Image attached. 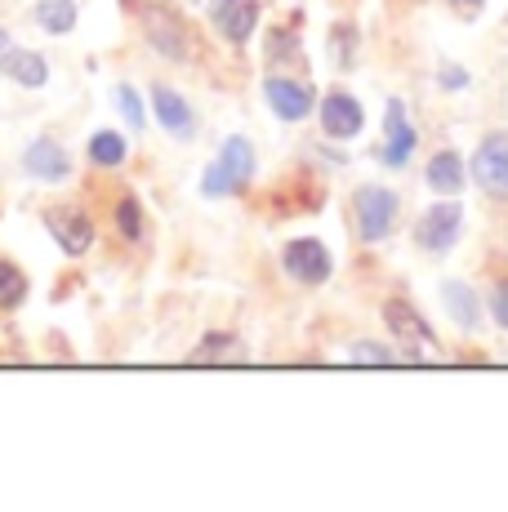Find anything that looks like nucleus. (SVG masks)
Instances as JSON below:
<instances>
[{"label": "nucleus", "mask_w": 508, "mask_h": 512, "mask_svg": "<svg viewBox=\"0 0 508 512\" xmlns=\"http://www.w3.org/2000/svg\"><path fill=\"white\" fill-rule=\"evenodd\" d=\"M384 326L388 334L397 339V348H402V361H415V366H433V361H442V343H437L433 326H428L424 317H419L415 308H410L406 299H388L384 303Z\"/></svg>", "instance_id": "1"}, {"label": "nucleus", "mask_w": 508, "mask_h": 512, "mask_svg": "<svg viewBox=\"0 0 508 512\" xmlns=\"http://www.w3.org/2000/svg\"><path fill=\"white\" fill-rule=\"evenodd\" d=\"M130 9H139V27H143V36H148V45L156 49L161 58H174V63H188L192 58V32H188V23H183L174 9H165V5H156V0H125Z\"/></svg>", "instance_id": "2"}, {"label": "nucleus", "mask_w": 508, "mask_h": 512, "mask_svg": "<svg viewBox=\"0 0 508 512\" xmlns=\"http://www.w3.org/2000/svg\"><path fill=\"white\" fill-rule=\"evenodd\" d=\"M250 179H254V143L246 134H232V139H223L214 165L201 174V192L205 196H237Z\"/></svg>", "instance_id": "3"}, {"label": "nucleus", "mask_w": 508, "mask_h": 512, "mask_svg": "<svg viewBox=\"0 0 508 512\" xmlns=\"http://www.w3.org/2000/svg\"><path fill=\"white\" fill-rule=\"evenodd\" d=\"M397 210H402V201H397L393 187L384 183H366L353 192V223H357V236L366 245L375 241H388L397 228Z\"/></svg>", "instance_id": "4"}, {"label": "nucleus", "mask_w": 508, "mask_h": 512, "mask_svg": "<svg viewBox=\"0 0 508 512\" xmlns=\"http://www.w3.org/2000/svg\"><path fill=\"white\" fill-rule=\"evenodd\" d=\"M459 236H464V210H459L455 196L433 201L424 214H419V223H415V241H419V250H428V254L455 250Z\"/></svg>", "instance_id": "5"}, {"label": "nucleus", "mask_w": 508, "mask_h": 512, "mask_svg": "<svg viewBox=\"0 0 508 512\" xmlns=\"http://www.w3.org/2000/svg\"><path fill=\"white\" fill-rule=\"evenodd\" d=\"M281 268L299 285H326L330 272H335V254H330L326 241H317V236H295V241H286V250H281Z\"/></svg>", "instance_id": "6"}, {"label": "nucleus", "mask_w": 508, "mask_h": 512, "mask_svg": "<svg viewBox=\"0 0 508 512\" xmlns=\"http://www.w3.org/2000/svg\"><path fill=\"white\" fill-rule=\"evenodd\" d=\"M473 179L491 201H508V134L491 130L473 152Z\"/></svg>", "instance_id": "7"}, {"label": "nucleus", "mask_w": 508, "mask_h": 512, "mask_svg": "<svg viewBox=\"0 0 508 512\" xmlns=\"http://www.w3.org/2000/svg\"><path fill=\"white\" fill-rule=\"evenodd\" d=\"M415 125H410V112L402 98H388L384 103V143H379V161L388 165V170H406V161L415 156Z\"/></svg>", "instance_id": "8"}, {"label": "nucleus", "mask_w": 508, "mask_h": 512, "mask_svg": "<svg viewBox=\"0 0 508 512\" xmlns=\"http://www.w3.org/2000/svg\"><path fill=\"white\" fill-rule=\"evenodd\" d=\"M205 14H210V27L223 36V41L241 49L254 36V27H259L263 5H259V0H210V5H205Z\"/></svg>", "instance_id": "9"}, {"label": "nucleus", "mask_w": 508, "mask_h": 512, "mask_svg": "<svg viewBox=\"0 0 508 512\" xmlns=\"http://www.w3.org/2000/svg\"><path fill=\"white\" fill-rule=\"evenodd\" d=\"M263 98H268L272 116H281V121H308V112L317 107V94H312V85L304 81H290V76H268L263 81Z\"/></svg>", "instance_id": "10"}, {"label": "nucleus", "mask_w": 508, "mask_h": 512, "mask_svg": "<svg viewBox=\"0 0 508 512\" xmlns=\"http://www.w3.org/2000/svg\"><path fill=\"white\" fill-rule=\"evenodd\" d=\"M317 116H321V130H326V139H357L361 130H366V112H361V103L353 94H344V90H330L326 98H321V107H317Z\"/></svg>", "instance_id": "11"}, {"label": "nucleus", "mask_w": 508, "mask_h": 512, "mask_svg": "<svg viewBox=\"0 0 508 512\" xmlns=\"http://www.w3.org/2000/svg\"><path fill=\"white\" fill-rule=\"evenodd\" d=\"M45 228H50V236H54V245L63 254H72V259H81L85 250L94 245V223L85 219L81 210H45Z\"/></svg>", "instance_id": "12"}, {"label": "nucleus", "mask_w": 508, "mask_h": 512, "mask_svg": "<svg viewBox=\"0 0 508 512\" xmlns=\"http://www.w3.org/2000/svg\"><path fill=\"white\" fill-rule=\"evenodd\" d=\"M152 107H156V121L170 139H197V112L188 107V98L174 94L170 85H152Z\"/></svg>", "instance_id": "13"}, {"label": "nucleus", "mask_w": 508, "mask_h": 512, "mask_svg": "<svg viewBox=\"0 0 508 512\" xmlns=\"http://www.w3.org/2000/svg\"><path fill=\"white\" fill-rule=\"evenodd\" d=\"M23 170L41 183H63L67 174H72V161H67L63 143L50 139V134H41V139H32V147L23 152Z\"/></svg>", "instance_id": "14"}, {"label": "nucleus", "mask_w": 508, "mask_h": 512, "mask_svg": "<svg viewBox=\"0 0 508 512\" xmlns=\"http://www.w3.org/2000/svg\"><path fill=\"white\" fill-rule=\"evenodd\" d=\"M424 183H428V192H437V196H459L464 192V183H468V170H464V156L459 152H437L433 161H428V170H424Z\"/></svg>", "instance_id": "15"}, {"label": "nucleus", "mask_w": 508, "mask_h": 512, "mask_svg": "<svg viewBox=\"0 0 508 512\" xmlns=\"http://www.w3.org/2000/svg\"><path fill=\"white\" fill-rule=\"evenodd\" d=\"M442 308L459 330L482 326V303H477V290L468 281H442Z\"/></svg>", "instance_id": "16"}, {"label": "nucleus", "mask_w": 508, "mask_h": 512, "mask_svg": "<svg viewBox=\"0 0 508 512\" xmlns=\"http://www.w3.org/2000/svg\"><path fill=\"white\" fill-rule=\"evenodd\" d=\"M0 72H5L14 85H23V90H45V85H50V63H45V54H36V49L14 45V54L5 58Z\"/></svg>", "instance_id": "17"}, {"label": "nucleus", "mask_w": 508, "mask_h": 512, "mask_svg": "<svg viewBox=\"0 0 508 512\" xmlns=\"http://www.w3.org/2000/svg\"><path fill=\"white\" fill-rule=\"evenodd\" d=\"M32 18H36V27H41V32L67 36L76 27V0H36Z\"/></svg>", "instance_id": "18"}, {"label": "nucleus", "mask_w": 508, "mask_h": 512, "mask_svg": "<svg viewBox=\"0 0 508 512\" xmlns=\"http://www.w3.org/2000/svg\"><path fill=\"white\" fill-rule=\"evenodd\" d=\"M27 272L18 268V263H9V259H0V312H18L23 308V299H27Z\"/></svg>", "instance_id": "19"}, {"label": "nucleus", "mask_w": 508, "mask_h": 512, "mask_svg": "<svg viewBox=\"0 0 508 512\" xmlns=\"http://www.w3.org/2000/svg\"><path fill=\"white\" fill-rule=\"evenodd\" d=\"M357 45H361V36H357L353 23H335V27H330V63H335L339 72H348V67L357 63Z\"/></svg>", "instance_id": "20"}, {"label": "nucleus", "mask_w": 508, "mask_h": 512, "mask_svg": "<svg viewBox=\"0 0 508 512\" xmlns=\"http://www.w3.org/2000/svg\"><path fill=\"white\" fill-rule=\"evenodd\" d=\"M188 361H246V348L232 334H210L201 348L188 352Z\"/></svg>", "instance_id": "21"}, {"label": "nucleus", "mask_w": 508, "mask_h": 512, "mask_svg": "<svg viewBox=\"0 0 508 512\" xmlns=\"http://www.w3.org/2000/svg\"><path fill=\"white\" fill-rule=\"evenodd\" d=\"M125 152H130V147H125V139L116 130H99L90 139V161L103 165V170H116V165L125 161Z\"/></svg>", "instance_id": "22"}, {"label": "nucleus", "mask_w": 508, "mask_h": 512, "mask_svg": "<svg viewBox=\"0 0 508 512\" xmlns=\"http://www.w3.org/2000/svg\"><path fill=\"white\" fill-rule=\"evenodd\" d=\"M116 232H121L125 241H139V236H143V205H139V196H121V201H116Z\"/></svg>", "instance_id": "23"}, {"label": "nucleus", "mask_w": 508, "mask_h": 512, "mask_svg": "<svg viewBox=\"0 0 508 512\" xmlns=\"http://www.w3.org/2000/svg\"><path fill=\"white\" fill-rule=\"evenodd\" d=\"M348 361H353V366H393V361H402V352L384 348V343L361 339V343H353V348H348Z\"/></svg>", "instance_id": "24"}, {"label": "nucleus", "mask_w": 508, "mask_h": 512, "mask_svg": "<svg viewBox=\"0 0 508 512\" xmlns=\"http://www.w3.org/2000/svg\"><path fill=\"white\" fill-rule=\"evenodd\" d=\"M112 98H116V107H121V116H125L130 130H143V125H148V112H143V98H139L134 85H116Z\"/></svg>", "instance_id": "25"}, {"label": "nucleus", "mask_w": 508, "mask_h": 512, "mask_svg": "<svg viewBox=\"0 0 508 512\" xmlns=\"http://www.w3.org/2000/svg\"><path fill=\"white\" fill-rule=\"evenodd\" d=\"M437 81H442V90H451V94H459L468 85V72L459 63H442L437 67Z\"/></svg>", "instance_id": "26"}, {"label": "nucleus", "mask_w": 508, "mask_h": 512, "mask_svg": "<svg viewBox=\"0 0 508 512\" xmlns=\"http://www.w3.org/2000/svg\"><path fill=\"white\" fill-rule=\"evenodd\" d=\"M491 317L508 330V281H500V285L491 290Z\"/></svg>", "instance_id": "27"}, {"label": "nucleus", "mask_w": 508, "mask_h": 512, "mask_svg": "<svg viewBox=\"0 0 508 512\" xmlns=\"http://www.w3.org/2000/svg\"><path fill=\"white\" fill-rule=\"evenodd\" d=\"M451 5H455V9H464V18H473V14H477V9H482V5H486V0H451Z\"/></svg>", "instance_id": "28"}, {"label": "nucleus", "mask_w": 508, "mask_h": 512, "mask_svg": "<svg viewBox=\"0 0 508 512\" xmlns=\"http://www.w3.org/2000/svg\"><path fill=\"white\" fill-rule=\"evenodd\" d=\"M9 54H14V41H9V32L0 27V67H5V58H9Z\"/></svg>", "instance_id": "29"}]
</instances>
